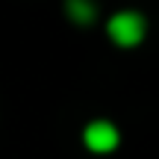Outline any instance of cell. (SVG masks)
Here are the masks:
<instances>
[{"label": "cell", "mask_w": 159, "mask_h": 159, "mask_svg": "<svg viewBox=\"0 0 159 159\" xmlns=\"http://www.w3.org/2000/svg\"><path fill=\"white\" fill-rule=\"evenodd\" d=\"M85 144H89V150H94V153H109V150H115V144H118V130H115L112 124H106V121H97V124H91L89 130H85Z\"/></svg>", "instance_id": "2"}, {"label": "cell", "mask_w": 159, "mask_h": 159, "mask_svg": "<svg viewBox=\"0 0 159 159\" xmlns=\"http://www.w3.org/2000/svg\"><path fill=\"white\" fill-rule=\"evenodd\" d=\"M68 9H71V18H77V21H91L94 18V9H91L89 0H68Z\"/></svg>", "instance_id": "3"}, {"label": "cell", "mask_w": 159, "mask_h": 159, "mask_svg": "<svg viewBox=\"0 0 159 159\" xmlns=\"http://www.w3.org/2000/svg\"><path fill=\"white\" fill-rule=\"evenodd\" d=\"M109 35H112L118 44H136V41H142V35H144L142 15H136V12H121V15H115L112 21H109Z\"/></svg>", "instance_id": "1"}]
</instances>
